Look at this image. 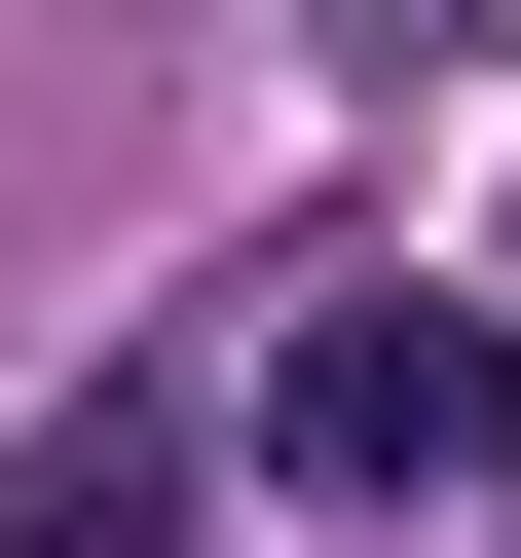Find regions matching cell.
Wrapping results in <instances>:
<instances>
[{
    "label": "cell",
    "mask_w": 521,
    "mask_h": 558,
    "mask_svg": "<svg viewBox=\"0 0 521 558\" xmlns=\"http://www.w3.org/2000/svg\"><path fill=\"white\" fill-rule=\"evenodd\" d=\"M260 484H336V521H484L521 484V299H299V373H260Z\"/></svg>",
    "instance_id": "1"
},
{
    "label": "cell",
    "mask_w": 521,
    "mask_h": 558,
    "mask_svg": "<svg viewBox=\"0 0 521 558\" xmlns=\"http://www.w3.org/2000/svg\"><path fill=\"white\" fill-rule=\"evenodd\" d=\"M0 558H186V410H75L38 484H0Z\"/></svg>",
    "instance_id": "2"
}]
</instances>
